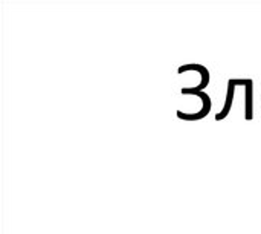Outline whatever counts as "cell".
Listing matches in <instances>:
<instances>
[{"mask_svg":"<svg viewBox=\"0 0 261 234\" xmlns=\"http://www.w3.org/2000/svg\"><path fill=\"white\" fill-rule=\"evenodd\" d=\"M236 86H246V80H229L228 81V92H226V100H225V106H223V110L219 112L216 115V121H222L225 120L229 112H231V107H232V101H234V90H236Z\"/></svg>","mask_w":261,"mask_h":234,"instance_id":"cell-2","label":"cell"},{"mask_svg":"<svg viewBox=\"0 0 261 234\" xmlns=\"http://www.w3.org/2000/svg\"><path fill=\"white\" fill-rule=\"evenodd\" d=\"M188 71H197V72H200L202 81L194 89L199 90V92H203V89L210 84V71L205 66H202V64H185V66H180L177 69V74H184V72H188Z\"/></svg>","mask_w":261,"mask_h":234,"instance_id":"cell-3","label":"cell"},{"mask_svg":"<svg viewBox=\"0 0 261 234\" xmlns=\"http://www.w3.org/2000/svg\"><path fill=\"white\" fill-rule=\"evenodd\" d=\"M254 98V81L246 80V90H245V118L251 121L254 118V106L252 100Z\"/></svg>","mask_w":261,"mask_h":234,"instance_id":"cell-4","label":"cell"},{"mask_svg":"<svg viewBox=\"0 0 261 234\" xmlns=\"http://www.w3.org/2000/svg\"><path fill=\"white\" fill-rule=\"evenodd\" d=\"M182 93L184 95H197L200 100H202V110H199L197 113H184L182 110H177V116L180 120H185V121H197V120H202L205 118L210 110H211V97L205 92H199L196 90L194 87H184L182 89Z\"/></svg>","mask_w":261,"mask_h":234,"instance_id":"cell-1","label":"cell"}]
</instances>
